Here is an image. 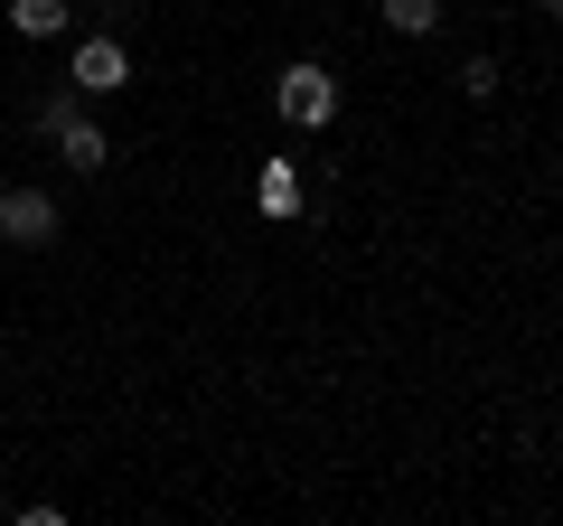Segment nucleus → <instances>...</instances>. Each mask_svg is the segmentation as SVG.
Here are the masks:
<instances>
[{
	"mask_svg": "<svg viewBox=\"0 0 563 526\" xmlns=\"http://www.w3.org/2000/svg\"><path fill=\"white\" fill-rule=\"evenodd\" d=\"M273 113L291 122V132H329V122H339V76H329L320 57H291L273 76Z\"/></svg>",
	"mask_w": 563,
	"mask_h": 526,
	"instance_id": "nucleus-1",
	"label": "nucleus"
},
{
	"mask_svg": "<svg viewBox=\"0 0 563 526\" xmlns=\"http://www.w3.org/2000/svg\"><path fill=\"white\" fill-rule=\"evenodd\" d=\"M66 76L85 85V103H103V95H122V85H132V57H122V39H113V29H95V39H76Z\"/></svg>",
	"mask_w": 563,
	"mask_h": 526,
	"instance_id": "nucleus-2",
	"label": "nucleus"
},
{
	"mask_svg": "<svg viewBox=\"0 0 563 526\" xmlns=\"http://www.w3.org/2000/svg\"><path fill=\"white\" fill-rule=\"evenodd\" d=\"M0 235L29 244V254L57 244V198H47V188H0Z\"/></svg>",
	"mask_w": 563,
	"mask_h": 526,
	"instance_id": "nucleus-3",
	"label": "nucleus"
},
{
	"mask_svg": "<svg viewBox=\"0 0 563 526\" xmlns=\"http://www.w3.org/2000/svg\"><path fill=\"white\" fill-rule=\"evenodd\" d=\"M76 113H85V85L66 76V85H47V95L29 103V132H38V142H57V132H66V122H76Z\"/></svg>",
	"mask_w": 563,
	"mask_h": 526,
	"instance_id": "nucleus-4",
	"label": "nucleus"
},
{
	"mask_svg": "<svg viewBox=\"0 0 563 526\" xmlns=\"http://www.w3.org/2000/svg\"><path fill=\"white\" fill-rule=\"evenodd\" d=\"M57 151H66V169H85V179H95V169L113 161V142H103V122H95V113H76V122H66V132H57Z\"/></svg>",
	"mask_w": 563,
	"mask_h": 526,
	"instance_id": "nucleus-5",
	"label": "nucleus"
},
{
	"mask_svg": "<svg viewBox=\"0 0 563 526\" xmlns=\"http://www.w3.org/2000/svg\"><path fill=\"white\" fill-rule=\"evenodd\" d=\"M10 29L20 39H66V0H10Z\"/></svg>",
	"mask_w": 563,
	"mask_h": 526,
	"instance_id": "nucleus-6",
	"label": "nucleus"
},
{
	"mask_svg": "<svg viewBox=\"0 0 563 526\" xmlns=\"http://www.w3.org/2000/svg\"><path fill=\"white\" fill-rule=\"evenodd\" d=\"M385 29L395 39H432L442 29V0H385Z\"/></svg>",
	"mask_w": 563,
	"mask_h": 526,
	"instance_id": "nucleus-7",
	"label": "nucleus"
},
{
	"mask_svg": "<svg viewBox=\"0 0 563 526\" xmlns=\"http://www.w3.org/2000/svg\"><path fill=\"white\" fill-rule=\"evenodd\" d=\"M291 207H301V179H291V169H263V217H291Z\"/></svg>",
	"mask_w": 563,
	"mask_h": 526,
	"instance_id": "nucleus-8",
	"label": "nucleus"
},
{
	"mask_svg": "<svg viewBox=\"0 0 563 526\" xmlns=\"http://www.w3.org/2000/svg\"><path fill=\"white\" fill-rule=\"evenodd\" d=\"M461 95H470V103L498 95V57H470V66H461Z\"/></svg>",
	"mask_w": 563,
	"mask_h": 526,
	"instance_id": "nucleus-9",
	"label": "nucleus"
},
{
	"mask_svg": "<svg viewBox=\"0 0 563 526\" xmlns=\"http://www.w3.org/2000/svg\"><path fill=\"white\" fill-rule=\"evenodd\" d=\"M526 10H544V20H563V0H526Z\"/></svg>",
	"mask_w": 563,
	"mask_h": 526,
	"instance_id": "nucleus-10",
	"label": "nucleus"
}]
</instances>
